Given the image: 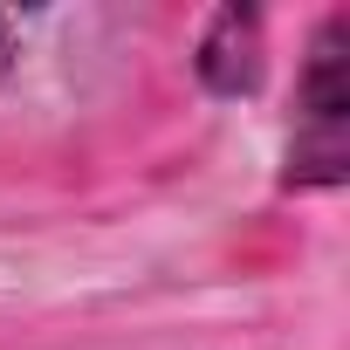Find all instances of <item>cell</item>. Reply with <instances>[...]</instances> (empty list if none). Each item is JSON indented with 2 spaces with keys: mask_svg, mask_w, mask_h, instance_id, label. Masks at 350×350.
I'll return each instance as SVG.
<instances>
[{
  "mask_svg": "<svg viewBox=\"0 0 350 350\" xmlns=\"http://www.w3.org/2000/svg\"><path fill=\"white\" fill-rule=\"evenodd\" d=\"M14 55H21V14H0V76L14 69Z\"/></svg>",
  "mask_w": 350,
  "mask_h": 350,
  "instance_id": "obj_3",
  "label": "cell"
},
{
  "mask_svg": "<svg viewBox=\"0 0 350 350\" xmlns=\"http://www.w3.org/2000/svg\"><path fill=\"white\" fill-rule=\"evenodd\" d=\"M343 14H329L309 42L302 83H295V137H288V186H343Z\"/></svg>",
  "mask_w": 350,
  "mask_h": 350,
  "instance_id": "obj_1",
  "label": "cell"
},
{
  "mask_svg": "<svg viewBox=\"0 0 350 350\" xmlns=\"http://www.w3.org/2000/svg\"><path fill=\"white\" fill-rule=\"evenodd\" d=\"M200 83L213 96H247L261 83V14L247 8H220L200 35V55H193Z\"/></svg>",
  "mask_w": 350,
  "mask_h": 350,
  "instance_id": "obj_2",
  "label": "cell"
}]
</instances>
